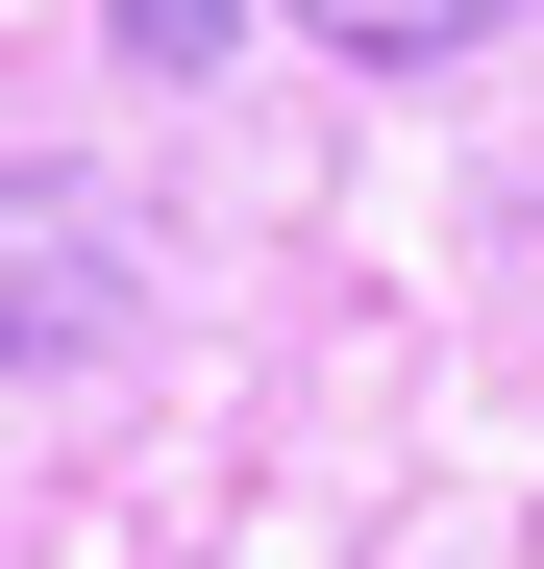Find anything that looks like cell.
I'll list each match as a JSON object with an SVG mask.
<instances>
[{
	"mask_svg": "<svg viewBox=\"0 0 544 569\" xmlns=\"http://www.w3.org/2000/svg\"><path fill=\"white\" fill-rule=\"evenodd\" d=\"M124 298H149L124 199H74V173H0V371H50V347H124Z\"/></svg>",
	"mask_w": 544,
	"mask_h": 569,
	"instance_id": "cell-1",
	"label": "cell"
},
{
	"mask_svg": "<svg viewBox=\"0 0 544 569\" xmlns=\"http://www.w3.org/2000/svg\"><path fill=\"white\" fill-rule=\"evenodd\" d=\"M322 50H372V74H421V50H471V26H520V0H298Z\"/></svg>",
	"mask_w": 544,
	"mask_h": 569,
	"instance_id": "cell-2",
	"label": "cell"
},
{
	"mask_svg": "<svg viewBox=\"0 0 544 569\" xmlns=\"http://www.w3.org/2000/svg\"><path fill=\"white\" fill-rule=\"evenodd\" d=\"M100 26H124L149 74H223V0H100Z\"/></svg>",
	"mask_w": 544,
	"mask_h": 569,
	"instance_id": "cell-3",
	"label": "cell"
}]
</instances>
